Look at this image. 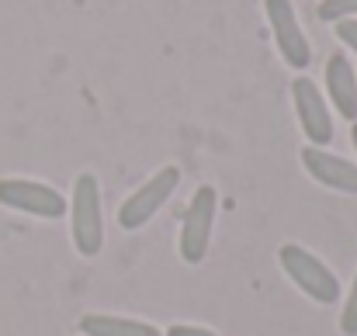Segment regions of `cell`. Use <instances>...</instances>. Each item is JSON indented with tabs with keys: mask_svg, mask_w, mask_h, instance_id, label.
<instances>
[{
	"mask_svg": "<svg viewBox=\"0 0 357 336\" xmlns=\"http://www.w3.org/2000/svg\"><path fill=\"white\" fill-rule=\"evenodd\" d=\"M351 142H354V149H357V121H351Z\"/></svg>",
	"mask_w": 357,
	"mask_h": 336,
	"instance_id": "cell-15",
	"label": "cell"
},
{
	"mask_svg": "<svg viewBox=\"0 0 357 336\" xmlns=\"http://www.w3.org/2000/svg\"><path fill=\"white\" fill-rule=\"evenodd\" d=\"M291 101H295V114H298V125H302L309 146L326 149V146L333 142V118H330L326 98H323V91L316 87V80L295 77V80H291Z\"/></svg>",
	"mask_w": 357,
	"mask_h": 336,
	"instance_id": "cell-7",
	"label": "cell"
},
{
	"mask_svg": "<svg viewBox=\"0 0 357 336\" xmlns=\"http://www.w3.org/2000/svg\"><path fill=\"white\" fill-rule=\"evenodd\" d=\"M264 14H267V24H271V35H274V45L281 52V59L291 66V70H305L312 63V45L298 24V14H295V3L291 0H264Z\"/></svg>",
	"mask_w": 357,
	"mask_h": 336,
	"instance_id": "cell-4",
	"label": "cell"
},
{
	"mask_svg": "<svg viewBox=\"0 0 357 336\" xmlns=\"http://www.w3.org/2000/svg\"><path fill=\"white\" fill-rule=\"evenodd\" d=\"M337 38L357 56V17H347V21H337Z\"/></svg>",
	"mask_w": 357,
	"mask_h": 336,
	"instance_id": "cell-13",
	"label": "cell"
},
{
	"mask_svg": "<svg viewBox=\"0 0 357 336\" xmlns=\"http://www.w3.org/2000/svg\"><path fill=\"white\" fill-rule=\"evenodd\" d=\"M70 232L80 257H98L105 246V219H101V188L94 174H80L73 181V201H70Z\"/></svg>",
	"mask_w": 357,
	"mask_h": 336,
	"instance_id": "cell-2",
	"label": "cell"
},
{
	"mask_svg": "<svg viewBox=\"0 0 357 336\" xmlns=\"http://www.w3.org/2000/svg\"><path fill=\"white\" fill-rule=\"evenodd\" d=\"M163 336H215V333L205 330V326H184V323H177V326H170Z\"/></svg>",
	"mask_w": 357,
	"mask_h": 336,
	"instance_id": "cell-14",
	"label": "cell"
},
{
	"mask_svg": "<svg viewBox=\"0 0 357 336\" xmlns=\"http://www.w3.org/2000/svg\"><path fill=\"white\" fill-rule=\"evenodd\" d=\"M340 330H344V336H357V274H354V284H351V295H347V302H344Z\"/></svg>",
	"mask_w": 357,
	"mask_h": 336,
	"instance_id": "cell-12",
	"label": "cell"
},
{
	"mask_svg": "<svg viewBox=\"0 0 357 336\" xmlns=\"http://www.w3.org/2000/svg\"><path fill=\"white\" fill-rule=\"evenodd\" d=\"M278 260H281V270L288 274V281H291L298 291H305L312 302L333 305V302L340 298V281H337V274H333L316 253H309L305 246L284 243V246L278 250Z\"/></svg>",
	"mask_w": 357,
	"mask_h": 336,
	"instance_id": "cell-1",
	"label": "cell"
},
{
	"mask_svg": "<svg viewBox=\"0 0 357 336\" xmlns=\"http://www.w3.org/2000/svg\"><path fill=\"white\" fill-rule=\"evenodd\" d=\"M80 333L84 336H163L149 323L125 319V316H105V312H87L80 319Z\"/></svg>",
	"mask_w": 357,
	"mask_h": 336,
	"instance_id": "cell-10",
	"label": "cell"
},
{
	"mask_svg": "<svg viewBox=\"0 0 357 336\" xmlns=\"http://www.w3.org/2000/svg\"><path fill=\"white\" fill-rule=\"evenodd\" d=\"M215 212H219V194L215 188H198L195 198L188 201L184 222H181V260L184 264H202L212 243V229H215Z\"/></svg>",
	"mask_w": 357,
	"mask_h": 336,
	"instance_id": "cell-3",
	"label": "cell"
},
{
	"mask_svg": "<svg viewBox=\"0 0 357 336\" xmlns=\"http://www.w3.org/2000/svg\"><path fill=\"white\" fill-rule=\"evenodd\" d=\"M0 205L14 212H28L35 219H63L66 215V198L42 184V181H24V177H3L0 181Z\"/></svg>",
	"mask_w": 357,
	"mask_h": 336,
	"instance_id": "cell-6",
	"label": "cell"
},
{
	"mask_svg": "<svg viewBox=\"0 0 357 336\" xmlns=\"http://www.w3.org/2000/svg\"><path fill=\"white\" fill-rule=\"evenodd\" d=\"M316 14L319 21H330V24L347 21V17H357V0H323Z\"/></svg>",
	"mask_w": 357,
	"mask_h": 336,
	"instance_id": "cell-11",
	"label": "cell"
},
{
	"mask_svg": "<svg viewBox=\"0 0 357 336\" xmlns=\"http://www.w3.org/2000/svg\"><path fill=\"white\" fill-rule=\"evenodd\" d=\"M302 163L309 170L312 181H319L323 188L330 191H340V194H357V163L344 160V156H333L319 146H305L302 149Z\"/></svg>",
	"mask_w": 357,
	"mask_h": 336,
	"instance_id": "cell-8",
	"label": "cell"
},
{
	"mask_svg": "<svg viewBox=\"0 0 357 336\" xmlns=\"http://www.w3.org/2000/svg\"><path fill=\"white\" fill-rule=\"evenodd\" d=\"M177 184H181V170H177V167H163L160 174H153L139 191H132V194L121 201V208H119L121 229H125V232L142 229V225L167 205V198L177 191Z\"/></svg>",
	"mask_w": 357,
	"mask_h": 336,
	"instance_id": "cell-5",
	"label": "cell"
},
{
	"mask_svg": "<svg viewBox=\"0 0 357 336\" xmlns=\"http://www.w3.org/2000/svg\"><path fill=\"white\" fill-rule=\"evenodd\" d=\"M326 98L340 118L357 121V73L344 52H333L326 59Z\"/></svg>",
	"mask_w": 357,
	"mask_h": 336,
	"instance_id": "cell-9",
	"label": "cell"
}]
</instances>
